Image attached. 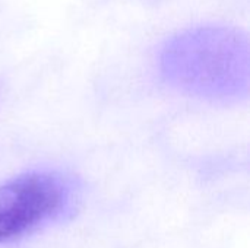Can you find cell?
I'll use <instances>...</instances> for the list:
<instances>
[{"label": "cell", "mask_w": 250, "mask_h": 248, "mask_svg": "<svg viewBox=\"0 0 250 248\" xmlns=\"http://www.w3.org/2000/svg\"><path fill=\"white\" fill-rule=\"evenodd\" d=\"M82 202V183L59 170L19 174L0 184V246L70 219Z\"/></svg>", "instance_id": "2"}, {"label": "cell", "mask_w": 250, "mask_h": 248, "mask_svg": "<svg viewBox=\"0 0 250 248\" xmlns=\"http://www.w3.org/2000/svg\"><path fill=\"white\" fill-rule=\"evenodd\" d=\"M161 75L173 88L212 102L248 98V35L236 28L201 26L171 38L160 56Z\"/></svg>", "instance_id": "1"}]
</instances>
